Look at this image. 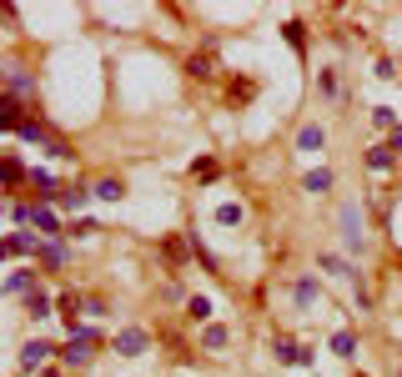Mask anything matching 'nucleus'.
Listing matches in <instances>:
<instances>
[{
    "instance_id": "nucleus-1",
    "label": "nucleus",
    "mask_w": 402,
    "mask_h": 377,
    "mask_svg": "<svg viewBox=\"0 0 402 377\" xmlns=\"http://www.w3.org/2000/svg\"><path fill=\"white\" fill-rule=\"evenodd\" d=\"M337 227H342V247H347L352 257L367 247V217H362L357 201H342V206H337Z\"/></svg>"
},
{
    "instance_id": "nucleus-2",
    "label": "nucleus",
    "mask_w": 402,
    "mask_h": 377,
    "mask_svg": "<svg viewBox=\"0 0 402 377\" xmlns=\"http://www.w3.org/2000/svg\"><path fill=\"white\" fill-rule=\"evenodd\" d=\"M96 347H101V332H96V327H76V332L66 337V347H61V362H66V367H86V362L96 357Z\"/></svg>"
},
{
    "instance_id": "nucleus-3",
    "label": "nucleus",
    "mask_w": 402,
    "mask_h": 377,
    "mask_svg": "<svg viewBox=\"0 0 402 377\" xmlns=\"http://www.w3.org/2000/svg\"><path fill=\"white\" fill-rule=\"evenodd\" d=\"M272 352H277V362H286V367H312V362H317V347L292 342V337H277V342H272Z\"/></svg>"
},
{
    "instance_id": "nucleus-4",
    "label": "nucleus",
    "mask_w": 402,
    "mask_h": 377,
    "mask_svg": "<svg viewBox=\"0 0 402 377\" xmlns=\"http://www.w3.org/2000/svg\"><path fill=\"white\" fill-rule=\"evenodd\" d=\"M40 247H45V237H35V232H6V261H21V257H40Z\"/></svg>"
},
{
    "instance_id": "nucleus-5",
    "label": "nucleus",
    "mask_w": 402,
    "mask_h": 377,
    "mask_svg": "<svg viewBox=\"0 0 402 377\" xmlns=\"http://www.w3.org/2000/svg\"><path fill=\"white\" fill-rule=\"evenodd\" d=\"M111 347H116V357H141V352L151 347V332H146V327H121Z\"/></svg>"
},
{
    "instance_id": "nucleus-6",
    "label": "nucleus",
    "mask_w": 402,
    "mask_h": 377,
    "mask_svg": "<svg viewBox=\"0 0 402 377\" xmlns=\"http://www.w3.org/2000/svg\"><path fill=\"white\" fill-rule=\"evenodd\" d=\"M6 96L11 101H35V76L26 66H6Z\"/></svg>"
},
{
    "instance_id": "nucleus-7",
    "label": "nucleus",
    "mask_w": 402,
    "mask_h": 377,
    "mask_svg": "<svg viewBox=\"0 0 402 377\" xmlns=\"http://www.w3.org/2000/svg\"><path fill=\"white\" fill-rule=\"evenodd\" d=\"M292 302H297V312H312V307L322 302V282H317V272H302V277L292 282Z\"/></svg>"
},
{
    "instance_id": "nucleus-8",
    "label": "nucleus",
    "mask_w": 402,
    "mask_h": 377,
    "mask_svg": "<svg viewBox=\"0 0 402 377\" xmlns=\"http://www.w3.org/2000/svg\"><path fill=\"white\" fill-rule=\"evenodd\" d=\"M35 272H40L35 261H30V266H11V272H6V292H11V297H30V292L40 287Z\"/></svg>"
},
{
    "instance_id": "nucleus-9",
    "label": "nucleus",
    "mask_w": 402,
    "mask_h": 377,
    "mask_svg": "<svg viewBox=\"0 0 402 377\" xmlns=\"http://www.w3.org/2000/svg\"><path fill=\"white\" fill-rule=\"evenodd\" d=\"M317 266L322 272H332V277H342V282H352V287H362V272L347 261V257H332V252H317Z\"/></svg>"
},
{
    "instance_id": "nucleus-10",
    "label": "nucleus",
    "mask_w": 402,
    "mask_h": 377,
    "mask_svg": "<svg viewBox=\"0 0 402 377\" xmlns=\"http://www.w3.org/2000/svg\"><path fill=\"white\" fill-rule=\"evenodd\" d=\"M35 266H40V272H61V266H71V247H66V237H61V242H45L40 257H35Z\"/></svg>"
},
{
    "instance_id": "nucleus-11",
    "label": "nucleus",
    "mask_w": 402,
    "mask_h": 377,
    "mask_svg": "<svg viewBox=\"0 0 402 377\" xmlns=\"http://www.w3.org/2000/svg\"><path fill=\"white\" fill-rule=\"evenodd\" d=\"M16 136H21V141H30V146H40V151H50V146H55V136H50V126H45L40 116H26V126H21Z\"/></svg>"
},
{
    "instance_id": "nucleus-12",
    "label": "nucleus",
    "mask_w": 402,
    "mask_h": 377,
    "mask_svg": "<svg viewBox=\"0 0 402 377\" xmlns=\"http://www.w3.org/2000/svg\"><path fill=\"white\" fill-rule=\"evenodd\" d=\"M50 352H55V347H50V342H45V337H30V342H26V347H21V367H26V372H40V367H45V357H50Z\"/></svg>"
},
{
    "instance_id": "nucleus-13",
    "label": "nucleus",
    "mask_w": 402,
    "mask_h": 377,
    "mask_svg": "<svg viewBox=\"0 0 402 377\" xmlns=\"http://www.w3.org/2000/svg\"><path fill=\"white\" fill-rule=\"evenodd\" d=\"M0 126H6L11 136L26 126V111H21V101H11V96H0Z\"/></svg>"
},
{
    "instance_id": "nucleus-14",
    "label": "nucleus",
    "mask_w": 402,
    "mask_h": 377,
    "mask_svg": "<svg viewBox=\"0 0 402 377\" xmlns=\"http://www.w3.org/2000/svg\"><path fill=\"white\" fill-rule=\"evenodd\" d=\"M332 181H337V176H332L327 167H317V171H307V176H302V191H307V196H327V191H332Z\"/></svg>"
},
{
    "instance_id": "nucleus-15",
    "label": "nucleus",
    "mask_w": 402,
    "mask_h": 377,
    "mask_svg": "<svg viewBox=\"0 0 402 377\" xmlns=\"http://www.w3.org/2000/svg\"><path fill=\"white\" fill-rule=\"evenodd\" d=\"M91 196H96L91 186H61V196H55V206H66V211H81V206H86Z\"/></svg>"
},
{
    "instance_id": "nucleus-16",
    "label": "nucleus",
    "mask_w": 402,
    "mask_h": 377,
    "mask_svg": "<svg viewBox=\"0 0 402 377\" xmlns=\"http://www.w3.org/2000/svg\"><path fill=\"white\" fill-rule=\"evenodd\" d=\"M327 146V131L317 126V121H307L302 131H297V151H322Z\"/></svg>"
},
{
    "instance_id": "nucleus-17",
    "label": "nucleus",
    "mask_w": 402,
    "mask_h": 377,
    "mask_svg": "<svg viewBox=\"0 0 402 377\" xmlns=\"http://www.w3.org/2000/svg\"><path fill=\"white\" fill-rule=\"evenodd\" d=\"M397 167V156L387 151V141L382 146H367V171H392Z\"/></svg>"
},
{
    "instance_id": "nucleus-18",
    "label": "nucleus",
    "mask_w": 402,
    "mask_h": 377,
    "mask_svg": "<svg viewBox=\"0 0 402 377\" xmlns=\"http://www.w3.org/2000/svg\"><path fill=\"white\" fill-rule=\"evenodd\" d=\"M91 191H96L101 201H121V196H126V181H121V176H101Z\"/></svg>"
},
{
    "instance_id": "nucleus-19",
    "label": "nucleus",
    "mask_w": 402,
    "mask_h": 377,
    "mask_svg": "<svg viewBox=\"0 0 402 377\" xmlns=\"http://www.w3.org/2000/svg\"><path fill=\"white\" fill-rule=\"evenodd\" d=\"M21 181H30V171H26V161H21V156H16V151H6V186H11V191H16V186H21Z\"/></svg>"
},
{
    "instance_id": "nucleus-20",
    "label": "nucleus",
    "mask_w": 402,
    "mask_h": 377,
    "mask_svg": "<svg viewBox=\"0 0 402 377\" xmlns=\"http://www.w3.org/2000/svg\"><path fill=\"white\" fill-rule=\"evenodd\" d=\"M332 352H337V357H357V332H352V327L332 332Z\"/></svg>"
},
{
    "instance_id": "nucleus-21",
    "label": "nucleus",
    "mask_w": 402,
    "mask_h": 377,
    "mask_svg": "<svg viewBox=\"0 0 402 377\" xmlns=\"http://www.w3.org/2000/svg\"><path fill=\"white\" fill-rule=\"evenodd\" d=\"M50 307H55V302H50V292H40V287L26 297V312H30L35 322H40V317H50Z\"/></svg>"
},
{
    "instance_id": "nucleus-22",
    "label": "nucleus",
    "mask_w": 402,
    "mask_h": 377,
    "mask_svg": "<svg viewBox=\"0 0 402 377\" xmlns=\"http://www.w3.org/2000/svg\"><path fill=\"white\" fill-rule=\"evenodd\" d=\"M281 35H286V45H292V50H307V26L302 21H286Z\"/></svg>"
},
{
    "instance_id": "nucleus-23",
    "label": "nucleus",
    "mask_w": 402,
    "mask_h": 377,
    "mask_svg": "<svg viewBox=\"0 0 402 377\" xmlns=\"http://www.w3.org/2000/svg\"><path fill=\"white\" fill-rule=\"evenodd\" d=\"M216 222H221V227H242V222H247V211H242L237 201H226V206H216Z\"/></svg>"
},
{
    "instance_id": "nucleus-24",
    "label": "nucleus",
    "mask_w": 402,
    "mask_h": 377,
    "mask_svg": "<svg viewBox=\"0 0 402 377\" xmlns=\"http://www.w3.org/2000/svg\"><path fill=\"white\" fill-rule=\"evenodd\" d=\"M226 342H232V332H226V327H206V332H201V347H206V352H221Z\"/></svg>"
},
{
    "instance_id": "nucleus-25",
    "label": "nucleus",
    "mask_w": 402,
    "mask_h": 377,
    "mask_svg": "<svg viewBox=\"0 0 402 377\" xmlns=\"http://www.w3.org/2000/svg\"><path fill=\"white\" fill-rule=\"evenodd\" d=\"M186 317L191 322H206L211 317V297H186Z\"/></svg>"
},
{
    "instance_id": "nucleus-26",
    "label": "nucleus",
    "mask_w": 402,
    "mask_h": 377,
    "mask_svg": "<svg viewBox=\"0 0 402 377\" xmlns=\"http://www.w3.org/2000/svg\"><path fill=\"white\" fill-rule=\"evenodd\" d=\"M191 176H196V181H216V161H211V156H196V161H191Z\"/></svg>"
},
{
    "instance_id": "nucleus-27",
    "label": "nucleus",
    "mask_w": 402,
    "mask_h": 377,
    "mask_svg": "<svg viewBox=\"0 0 402 377\" xmlns=\"http://www.w3.org/2000/svg\"><path fill=\"white\" fill-rule=\"evenodd\" d=\"M186 71H191L196 81H211V76H216V71H211V56H191V61H186Z\"/></svg>"
},
{
    "instance_id": "nucleus-28",
    "label": "nucleus",
    "mask_w": 402,
    "mask_h": 377,
    "mask_svg": "<svg viewBox=\"0 0 402 377\" xmlns=\"http://www.w3.org/2000/svg\"><path fill=\"white\" fill-rule=\"evenodd\" d=\"M372 121H377L382 131H392V126H397V111H392V106H372Z\"/></svg>"
},
{
    "instance_id": "nucleus-29",
    "label": "nucleus",
    "mask_w": 402,
    "mask_h": 377,
    "mask_svg": "<svg viewBox=\"0 0 402 377\" xmlns=\"http://www.w3.org/2000/svg\"><path fill=\"white\" fill-rule=\"evenodd\" d=\"M96 232H101L96 222H71V227H66V237H96Z\"/></svg>"
},
{
    "instance_id": "nucleus-30",
    "label": "nucleus",
    "mask_w": 402,
    "mask_h": 377,
    "mask_svg": "<svg viewBox=\"0 0 402 377\" xmlns=\"http://www.w3.org/2000/svg\"><path fill=\"white\" fill-rule=\"evenodd\" d=\"M317 86H322L327 96H337V76H332V71H317Z\"/></svg>"
},
{
    "instance_id": "nucleus-31",
    "label": "nucleus",
    "mask_w": 402,
    "mask_h": 377,
    "mask_svg": "<svg viewBox=\"0 0 402 377\" xmlns=\"http://www.w3.org/2000/svg\"><path fill=\"white\" fill-rule=\"evenodd\" d=\"M387 151H392V156H402V126H392V131H387Z\"/></svg>"
},
{
    "instance_id": "nucleus-32",
    "label": "nucleus",
    "mask_w": 402,
    "mask_h": 377,
    "mask_svg": "<svg viewBox=\"0 0 402 377\" xmlns=\"http://www.w3.org/2000/svg\"><path fill=\"white\" fill-rule=\"evenodd\" d=\"M35 377H66V372H35Z\"/></svg>"
}]
</instances>
